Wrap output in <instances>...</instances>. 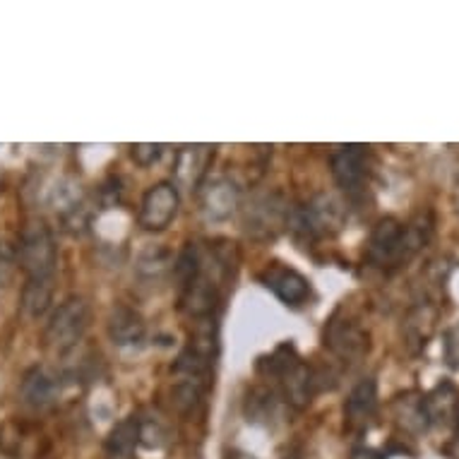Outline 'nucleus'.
<instances>
[{
  "label": "nucleus",
  "instance_id": "nucleus-14",
  "mask_svg": "<svg viewBox=\"0 0 459 459\" xmlns=\"http://www.w3.org/2000/svg\"><path fill=\"white\" fill-rule=\"evenodd\" d=\"M286 207L277 197H260L253 207H248L246 214V229L253 236H272L279 226L284 224Z\"/></svg>",
  "mask_w": 459,
  "mask_h": 459
},
{
  "label": "nucleus",
  "instance_id": "nucleus-9",
  "mask_svg": "<svg viewBox=\"0 0 459 459\" xmlns=\"http://www.w3.org/2000/svg\"><path fill=\"white\" fill-rule=\"evenodd\" d=\"M260 281L264 284V289H270L272 294L277 296L279 301L291 306V308H301L310 299L308 279L303 277L301 272H296L294 267H286L281 263L264 267Z\"/></svg>",
  "mask_w": 459,
  "mask_h": 459
},
{
  "label": "nucleus",
  "instance_id": "nucleus-7",
  "mask_svg": "<svg viewBox=\"0 0 459 459\" xmlns=\"http://www.w3.org/2000/svg\"><path fill=\"white\" fill-rule=\"evenodd\" d=\"M332 176L337 181L339 188H344L347 193L361 190L368 183L370 169V150L363 144H347V147H337V152L330 159Z\"/></svg>",
  "mask_w": 459,
  "mask_h": 459
},
{
  "label": "nucleus",
  "instance_id": "nucleus-4",
  "mask_svg": "<svg viewBox=\"0 0 459 459\" xmlns=\"http://www.w3.org/2000/svg\"><path fill=\"white\" fill-rule=\"evenodd\" d=\"M289 349H277V354L270 359L267 373L277 376L281 380L286 402L296 409H306L316 397L317 390V373L303 361H299L294 354L286 356Z\"/></svg>",
  "mask_w": 459,
  "mask_h": 459
},
{
  "label": "nucleus",
  "instance_id": "nucleus-15",
  "mask_svg": "<svg viewBox=\"0 0 459 459\" xmlns=\"http://www.w3.org/2000/svg\"><path fill=\"white\" fill-rule=\"evenodd\" d=\"M207 159H210V147L204 144H195V147H183L176 157L174 174L178 178L181 186L186 188H195L197 181L203 178L204 166H207Z\"/></svg>",
  "mask_w": 459,
  "mask_h": 459
},
{
  "label": "nucleus",
  "instance_id": "nucleus-12",
  "mask_svg": "<svg viewBox=\"0 0 459 459\" xmlns=\"http://www.w3.org/2000/svg\"><path fill=\"white\" fill-rule=\"evenodd\" d=\"M106 330H108V337L116 347H135L147 334V325L135 308L118 306V308L111 310Z\"/></svg>",
  "mask_w": 459,
  "mask_h": 459
},
{
  "label": "nucleus",
  "instance_id": "nucleus-18",
  "mask_svg": "<svg viewBox=\"0 0 459 459\" xmlns=\"http://www.w3.org/2000/svg\"><path fill=\"white\" fill-rule=\"evenodd\" d=\"M27 437H31L27 426L15 421L5 423V426H0V450L5 452L10 459H22Z\"/></svg>",
  "mask_w": 459,
  "mask_h": 459
},
{
  "label": "nucleus",
  "instance_id": "nucleus-5",
  "mask_svg": "<svg viewBox=\"0 0 459 459\" xmlns=\"http://www.w3.org/2000/svg\"><path fill=\"white\" fill-rule=\"evenodd\" d=\"M344 221H347V207L327 193H320L296 212V226L313 238L337 234Z\"/></svg>",
  "mask_w": 459,
  "mask_h": 459
},
{
  "label": "nucleus",
  "instance_id": "nucleus-17",
  "mask_svg": "<svg viewBox=\"0 0 459 459\" xmlns=\"http://www.w3.org/2000/svg\"><path fill=\"white\" fill-rule=\"evenodd\" d=\"M56 281H27L22 289V308L27 316L41 317L46 310L51 308Z\"/></svg>",
  "mask_w": 459,
  "mask_h": 459
},
{
  "label": "nucleus",
  "instance_id": "nucleus-3",
  "mask_svg": "<svg viewBox=\"0 0 459 459\" xmlns=\"http://www.w3.org/2000/svg\"><path fill=\"white\" fill-rule=\"evenodd\" d=\"M87 327H90V303L82 296H70L48 317L46 344L58 354L70 351L82 342Z\"/></svg>",
  "mask_w": 459,
  "mask_h": 459
},
{
  "label": "nucleus",
  "instance_id": "nucleus-11",
  "mask_svg": "<svg viewBox=\"0 0 459 459\" xmlns=\"http://www.w3.org/2000/svg\"><path fill=\"white\" fill-rule=\"evenodd\" d=\"M241 207V190L229 178L212 181L200 195V210L210 221H224Z\"/></svg>",
  "mask_w": 459,
  "mask_h": 459
},
{
  "label": "nucleus",
  "instance_id": "nucleus-13",
  "mask_svg": "<svg viewBox=\"0 0 459 459\" xmlns=\"http://www.w3.org/2000/svg\"><path fill=\"white\" fill-rule=\"evenodd\" d=\"M377 409V385L376 377H363L359 380L351 394H349L347 404H344V416L351 429H363L366 423L376 416Z\"/></svg>",
  "mask_w": 459,
  "mask_h": 459
},
{
  "label": "nucleus",
  "instance_id": "nucleus-19",
  "mask_svg": "<svg viewBox=\"0 0 459 459\" xmlns=\"http://www.w3.org/2000/svg\"><path fill=\"white\" fill-rule=\"evenodd\" d=\"M130 154H133V159H135V164L140 166H152L154 161H159L161 159V154H164V144H133L130 147Z\"/></svg>",
  "mask_w": 459,
  "mask_h": 459
},
{
  "label": "nucleus",
  "instance_id": "nucleus-1",
  "mask_svg": "<svg viewBox=\"0 0 459 459\" xmlns=\"http://www.w3.org/2000/svg\"><path fill=\"white\" fill-rule=\"evenodd\" d=\"M429 238L430 221L416 219V221L404 224L394 217H385L370 231L366 260L370 267L390 274V272L404 267L429 243Z\"/></svg>",
  "mask_w": 459,
  "mask_h": 459
},
{
  "label": "nucleus",
  "instance_id": "nucleus-6",
  "mask_svg": "<svg viewBox=\"0 0 459 459\" xmlns=\"http://www.w3.org/2000/svg\"><path fill=\"white\" fill-rule=\"evenodd\" d=\"M178 204H181V197L174 183H157L140 200L137 224L143 226L144 231H164L178 214Z\"/></svg>",
  "mask_w": 459,
  "mask_h": 459
},
{
  "label": "nucleus",
  "instance_id": "nucleus-10",
  "mask_svg": "<svg viewBox=\"0 0 459 459\" xmlns=\"http://www.w3.org/2000/svg\"><path fill=\"white\" fill-rule=\"evenodd\" d=\"M63 392V376L58 370L48 368V366H37L31 368L22 380V402L27 407L46 409L51 407L53 402H58Z\"/></svg>",
  "mask_w": 459,
  "mask_h": 459
},
{
  "label": "nucleus",
  "instance_id": "nucleus-2",
  "mask_svg": "<svg viewBox=\"0 0 459 459\" xmlns=\"http://www.w3.org/2000/svg\"><path fill=\"white\" fill-rule=\"evenodd\" d=\"M17 263L27 274V281H56L58 246L53 238L51 226L41 219H31L22 226Z\"/></svg>",
  "mask_w": 459,
  "mask_h": 459
},
{
  "label": "nucleus",
  "instance_id": "nucleus-16",
  "mask_svg": "<svg viewBox=\"0 0 459 459\" xmlns=\"http://www.w3.org/2000/svg\"><path fill=\"white\" fill-rule=\"evenodd\" d=\"M137 443H140V421L135 416H130L126 421H121L111 430V436L106 437V450L111 452L113 457H130L135 452Z\"/></svg>",
  "mask_w": 459,
  "mask_h": 459
},
{
  "label": "nucleus",
  "instance_id": "nucleus-8",
  "mask_svg": "<svg viewBox=\"0 0 459 459\" xmlns=\"http://www.w3.org/2000/svg\"><path fill=\"white\" fill-rule=\"evenodd\" d=\"M325 347L330 349L334 356H339L342 361L354 363L368 354L370 337L368 332L354 320H347V317L337 320L334 317L325 330Z\"/></svg>",
  "mask_w": 459,
  "mask_h": 459
}]
</instances>
